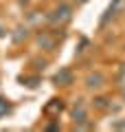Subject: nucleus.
I'll list each match as a JSON object with an SVG mask.
<instances>
[{"label": "nucleus", "instance_id": "obj_1", "mask_svg": "<svg viewBox=\"0 0 125 132\" xmlns=\"http://www.w3.org/2000/svg\"><path fill=\"white\" fill-rule=\"evenodd\" d=\"M48 18H51L53 22H66V20H70V7L68 5H61L59 9L55 11V15H48Z\"/></svg>", "mask_w": 125, "mask_h": 132}, {"label": "nucleus", "instance_id": "obj_2", "mask_svg": "<svg viewBox=\"0 0 125 132\" xmlns=\"http://www.w3.org/2000/svg\"><path fill=\"white\" fill-rule=\"evenodd\" d=\"M55 81L57 84H70L73 81V75H70V71H61V73H57V77H55Z\"/></svg>", "mask_w": 125, "mask_h": 132}, {"label": "nucleus", "instance_id": "obj_3", "mask_svg": "<svg viewBox=\"0 0 125 132\" xmlns=\"http://www.w3.org/2000/svg\"><path fill=\"white\" fill-rule=\"evenodd\" d=\"M101 81H103L101 75H90V77H88V86H90V88H97V86H101Z\"/></svg>", "mask_w": 125, "mask_h": 132}, {"label": "nucleus", "instance_id": "obj_4", "mask_svg": "<svg viewBox=\"0 0 125 132\" xmlns=\"http://www.w3.org/2000/svg\"><path fill=\"white\" fill-rule=\"evenodd\" d=\"M73 117L77 119V121H83V119H86V108H83V106H79V110L75 108V112H73Z\"/></svg>", "mask_w": 125, "mask_h": 132}, {"label": "nucleus", "instance_id": "obj_5", "mask_svg": "<svg viewBox=\"0 0 125 132\" xmlns=\"http://www.w3.org/2000/svg\"><path fill=\"white\" fill-rule=\"evenodd\" d=\"M37 42H40V46L44 44V46H48V48H53V44H55L51 38H48V35H40V40H37Z\"/></svg>", "mask_w": 125, "mask_h": 132}, {"label": "nucleus", "instance_id": "obj_6", "mask_svg": "<svg viewBox=\"0 0 125 132\" xmlns=\"http://www.w3.org/2000/svg\"><path fill=\"white\" fill-rule=\"evenodd\" d=\"M22 38H26V29H22V27H20V29H18V33L13 35V40H15V42H20Z\"/></svg>", "mask_w": 125, "mask_h": 132}, {"label": "nucleus", "instance_id": "obj_7", "mask_svg": "<svg viewBox=\"0 0 125 132\" xmlns=\"http://www.w3.org/2000/svg\"><path fill=\"white\" fill-rule=\"evenodd\" d=\"M123 71H125V66H123Z\"/></svg>", "mask_w": 125, "mask_h": 132}]
</instances>
